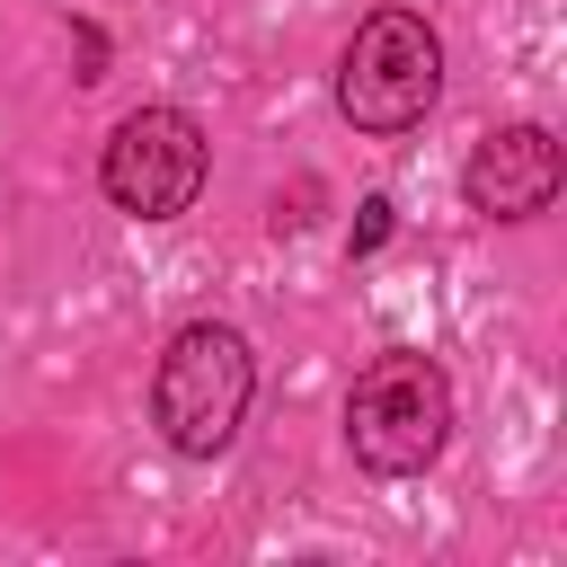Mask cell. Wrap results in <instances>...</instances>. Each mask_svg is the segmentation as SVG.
<instances>
[{"mask_svg": "<svg viewBox=\"0 0 567 567\" xmlns=\"http://www.w3.org/2000/svg\"><path fill=\"white\" fill-rule=\"evenodd\" d=\"M443 97V35L416 9H372L337 62V115L354 133H408Z\"/></svg>", "mask_w": 567, "mask_h": 567, "instance_id": "3", "label": "cell"}, {"mask_svg": "<svg viewBox=\"0 0 567 567\" xmlns=\"http://www.w3.org/2000/svg\"><path fill=\"white\" fill-rule=\"evenodd\" d=\"M558 142L540 133V124H496L478 151H470V168H461V195H470V213H487V221H532V213H549L558 204Z\"/></svg>", "mask_w": 567, "mask_h": 567, "instance_id": "5", "label": "cell"}, {"mask_svg": "<svg viewBox=\"0 0 567 567\" xmlns=\"http://www.w3.org/2000/svg\"><path fill=\"white\" fill-rule=\"evenodd\" d=\"M204 168H213V151H204V124L186 106H133L97 151V186L133 221H177L204 195Z\"/></svg>", "mask_w": 567, "mask_h": 567, "instance_id": "4", "label": "cell"}, {"mask_svg": "<svg viewBox=\"0 0 567 567\" xmlns=\"http://www.w3.org/2000/svg\"><path fill=\"white\" fill-rule=\"evenodd\" d=\"M248 399H257V354H248L239 328L195 319V328L168 337V354H159V372H151V425L168 434V452L213 461V452L239 434Z\"/></svg>", "mask_w": 567, "mask_h": 567, "instance_id": "1", "label": "cell"}, {"mask_svg": "<svg viewBox=\"0 0 567 567\" xmlns=\"http://www.w3.org/2000/svg\"><path fill=\"white\" fill-rule=\"evenodd\" d=\"M452 434V381L434 354H372L363 381L346 390V443L372 478H416Z\"/></svg>", "mask_w": 567, "mask_h": 567, "instance_id": "2", "label": "cell"}, {"mask_svg": "<svg viewBox=\"0 0 567 567\" xmlns=\"http://www.w3.org/2000/svg\"><path fill=\"white\" fill-rule=\"evenodd\" d=\"M381 239H390V204L372 195V204H363V221H354V257H363V248H381Z\"/></svg>", "mask_w": 567, "mask_h": 567, "instance_id": "6", "label": "cell"}]
</instances>
